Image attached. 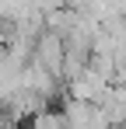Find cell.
I'll return each mask as SVG.
<instances>
[{
    "label": "cell",
    "mask_w": 126,
    "mask_h": 129,
    "mask_svg": "<svg viewBox=\"0 0 126 129\" xmlns=\"http://www.w3.org/2000/svg\"><path fill=\"white\" fill-rule=\"evenodd\" d=\"M109 87H112V80L88 66L81 77H74V80L67 84V98H77V101H88V105H98L105 94H109Z\"/></svg>",
    "instance_id": "6da1fadb"
},
{
    "label": "cell",
    "mask_w": 126,
    "mask_h": 129,
    "mask_svg": "<svg viewBox=\"0 0 126 129\" xmlns=\"http://www.w3.org/2000/svg\"><path fill=\"white\" fill-rule=\"evenodd\" d=\"M32 129H70V126H67L60 108H46V112H39L32 119Z\"/></svg>",
    "instance_id": "277c9868"
},
{
    "label": "cell",
    "mask_w": 126,
    "mask_h": 129,
    "mask_svg": "<svg viewBox=\"0 0 126 129\" xmlns=\"http://www.w3.org/2000/svg\"><path fill=\"white\" fill-rule=\"evenodd\" d=\"M60 84H63V80L56 77V73H49L46 66H39V63H28V66H25V91L42 94L46 101H53V98H56Z\"/></svg>",
    "instance_id": "3957f363"
},
{
    "label": "cell",
    "mask_w": 126,
    "mask_h": 129,
    "mask_svg": "<svg viewBox=\"0 0 126 129\" xmlns=\"http://www.w3.org/2000/svg\"><path fill=\"white\" fill-rule=\"evenodd\" d=\"M32 63L46 66L49 73H56L63 80V63H67V42H63L60 35H53V31H42L39 45H35V59Z\"/></svg>",
    "instance_id": "7a4b0ae2"
},
{
    "label": "cell",
    "mask_w": 126,
    "mask_h": 129,
    "mask_svg": "<svg viewBox=\"0 0 126 129\" xmlns=\"http://www.w3.org/2000/svg\"><path fill=\"white\" fill-rule=\"evenodd\" d=\"M123 129H126V126H123Z\"/></svg>",
    "instance_id": "5b68a950"
}]
</instances>
